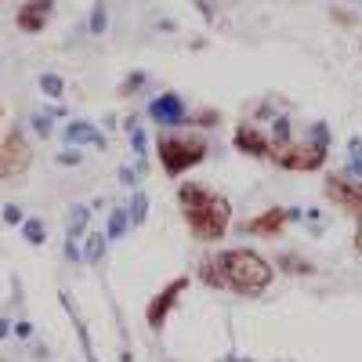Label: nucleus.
I'll return each instance as SVG.
<instances>
[{
  "mask_svg": "<svg viewBox=\"0 0 362 362\" xmlns=\"http://www.w3.org/2000/svg\"><path fill=\"white\" fill-rule=\"evenodd\" d=\"M177 206H181V218H185L192 239H199V243H221L232 228L228 196L206 189L203 181H181L177 185Z\"/></svg>",
  "mask_w": 362,
  "mask_h": 362,
  "instance_id": "f257e3e1",
  "label": "nucleus"
},
{
  "mask_svg": "<svg viewBox=\"0 0 362 362\" xmlns=\"http://www.w3.org/2000/svg\"><path fill=\"white\" fill-rule=\"evenodd\" d=\"M218 268H221V279H225V290L235 293V297H261L272 283H276V268L272 261L250 247H228V250H218Z\"/></svg>",
  "mask_w": 362,
  "mask_h": 362,
  "instance_id": "f03ea898",
  "label": "nucleus"
},
{
  "mask_svg": "<svg viewBox=\"0 0 362 362\" xmlns=\"http://www.w3.org/2000/svg\"><path fill=\"white\" fill-rule=\"evenodd\" d=\"M206 156H210V141L203 134L160 131V138H156V160H160V167H163L167 177H185Z\"/></svg>",
  "mask_w": 362,
  "mask_h": 362,
  "instance_id": "7ed1b4c3",
  "label": "nucleus"
},
{
  "mask_svg": "<svg viewBox=\"0 0 362 362\" xmlns=\"http://www.w3.org/2000/svg\"><path fill=\"white\" fill-rule=\"evenodd\" d=\"M329 160V148L315 145V141H290L286 148H276L272 153V163L283 167V170H293V174H312V170H322Z\"/></svg>",
  "mask_w": 362,
  "mask_h": 362,
  "instance_id": "20e7f679",
  "label": "nucleus"
},
{
  "mask_svg": "<svg viewBox=\"0 0 362 362\" xmlns=\"http://www.w3.org/2000/svg\"><path fill=\"white\" fill-rule=\"evenodd\" d=\"M189 283H192V276H174L167 286H160L153 297L145 300V326L153 329V334H160V329L167 326L170 312L177 308V300L189 293Z\"/></svg>",
  "mask_w": 362,
  "mask_h": 362,
  "instance_id": "39448f33",
  "label": "nucleus"
},
{
  "mask_svg": "<svg viewBox=\"0 0 362 362\" xmlns=\"http://www.w3.org/2000/svg\"><path fill=\"white\" fill-rule=\"evenodd\" d=\"M33 167V145L22 127H11L0 138V181H15Z\"/></svg>",
  "mask_w": 362,
  "mask_h": 362,
  "instance_id": "423d86ee",
  "label": "nucleus"
},
{
  "mask_svg": "<svg viewBox=\"0 0 362 362\" xmlns=\"http://www.w3.org/2000/svg\"><path fill=\"white\" fill-rule=\"evenodd\" d=\"M293 221H305V210L300 206H268L257 218L239 221V232L257 235V239H279L286 232V225H293Z\"/></svg>",
  "mask_w": 362,
  "mask_h": 362,
  "instance_id": "0eeeda50",
  "label": "nucleus"
},
{
  "mask_svg": "<svg viewBox=\"0 0 362 362\" xmlns=\"http://www.w3.org/2000/svg\"><path fill=\"white\" fill-rule=\"evenodd\" d=\"M322 192H326L329 203H337L344 214L362 221V181L344 177V174H326L322 177Z\"/></svg>",
  "mask_w": 362,
  "mask_h": 362,
  "instance_id": "6e6552de",
  "label": "nucleus"
},
{
  "mask_svg": "<svg viewBox=\"0 0 362 362\" xmlns=\"http://www.w3.org/2000/svg\"><path fill=\"white\" fill-rule=\"evenodd\" d=\"M189 105L181 95H174V90H163V95H156L153 102H148V119L153 124H160L163 131H177V127H189Z\"/></svg>",
  "mask_w": 362,
  "mask_h": 362,
  "instance_id": "1a4fd4ad",
  "label": "nucleus"
},
{
  "mask_svg": "<svg viewBox=\"0 0 362 362\" xmlns=\"http://www.w3.org/2000/svg\"><path fill=\"white\" fill-rule=\"evenodd\" d=\"M232 145H235V153H243V156H250V160H272V141H268V134H264L257 124H250V119L235 124Z\"/></svg>",
  "mask_w": 362,
  "mask_h": 362,
  "instance_id": "9d476101",
  "label": "nucleus"
},
{
  "mask_svg": "<svg viewBox=\"0 0 362 362\" xmlns=\"http://www.w3.org/2000/svg\"><path fill=\"white\" fill-rule=\"evenodd\" d=\"M51 11H54V0H25V4L15 11V25L22 29V33L37 37V33H44V29H47Z\"/></svg>",
  "mask_w": 362,
  "mask_h": 362,
  "instance_id": "9b49d317",
  "label": "nucleus"
},
{
  "mask_svg": "<svg viewBox=\"0 0 362 362\" xmlns=\"http://www.w3.org/2000/svg\"><path fill=\"white\" fill-rule=\"evenodd\" d=\"M62 141L69 148H80V145H90V148H98V153H105L109 148V138L90 124V119H69V124L62 127Z\"/></svg>",
  "mask_w": 362,
  "mask_h": 362,
  "instance_id": "f8f14e48",
  "label": "nucleus"
},
{
  "mask_svg": "<svg viewBox=\"0 0 362 362\" xmlns=\"http://www.w3.org/2000/svg\"><path fill=\"white\" fill-rule=\"evenodd\" d=\"M58 300H62V308H66V315L73 319V329H76V341H80L83 362H102V358H98V351H95V341H90V329H87L83 315L76 312V305H73V297H69V290H62V293H58Z\"/></svg>",
  "mask_w": 362,
  "mask_h": 362,
  "instance_id": "ddd939ff",
  "label": "nucleus"
},
{
  "mask_svg": "<svg viewBox=\"0 0 362 362\" xmlns=\"http://www.w3.org/2000/svg\"><path fill=\"white\" fill-rule=\"evenodd\" d=\"M272 268L283 272V276H315V272H319L305 254H297V250H279L276 261H272Z\"/></svg>",
  "mask_w": 362,
  "mask_h": 362,
  "instance_id": "4468645a",
  "label": "nucleus"
},
{
  "mask_svg": "<svg viewBox=\"0 0 362 362\" xmlns=\"http://www.w3.org/2000/svg\"><path fill=\"white\" fill-rule=\"evenodd\" d=\"M90 210L87 203H73L69 210H66V239H73V243H80V239L87 235V225H90Z\"/></svg>",
  "mask_w": 362,
  "mask_h": 362,
  "instance_id": "2eb2a0df",
  "label": "nucleus"
},
{
  "mask_svg": "<svg viewBox=\"0 0 362 362\" xmlns=\"http://www.w3.org/2000/svg\"><path fill=\"white\" fill-rule=\"evenodd\" d=\"M105 250H109L105 232H87V235H83V247H80L83 264H102V261H105Z\"/></svg>",
  "mask_w": 362,
  "mask_h": 362,
  "instance_id": "dca6fc26",
  "label": "nucleus"
},
{
  "mask_svg": "<svg viewBox=\"0 0 362 362\" xmlns=\"http://www.w3.org/2000/svg\"><path fill=\"white\" fill-rule=\"evenodd\" d=\"M196 279H199L203 286H210V290H225V279H221V268H218V257H214V254L199 257V264H196Z\"/></svg>",
  "mask_w": 362,
  "mask_h": 362,
  "instance_id": "f3484780",
  "label": "nucleus"
},
{
  "mask_svg": "<svg viewBox=\"0 0 362 362\" xmlns=\"http://www.w3.org/2000/svg\"><path fill=\"white\" fill-rule=\"evenodd\" d=\"M124 131H127V141H131V148H134V160H148V134H145V127L138 124V116H127V119H124Z\"/></svg>",
  "mask_w": 362,
  "mask_h": 362,
  "instance_id": "a211bd4d",
  "label": "nucleus"
},
{
  "mask_svg": "<svg viewBox=\"0 0 362 362\" xmlns=\"http://www.w3.org/2000/svg\"><path fill=\"white\" fill-rule=\"evenodd\" d=\"M268 141H272V153H276V148H286V145L293 141V119L279 112L276 119H272V134H268Z\"/></svg>",
  "mask_w": 362,
  "mask_h": 362,
  "instance_id": "6ab92c4d",
  "label": "nucleus"
},
{
  "mask_svg": "<svg viewBox=\"0 0 362 362\" xmlns=\"http://www.w3.org/2000/svg\"><path fill=\"white\" fill-rule=\"evenodd\" d=\"M131 232V218H127V206H112L109 210V221H105V239H124Z\"/></svg>",
  "mask_w": 362,
  "mask_h": 362,
  "instance_id": "aec40b11",
  "label": "nucleus"
},
{
  "mask_svg": "<svg viewBox=\"0 0 362 362\" xmlns=\"http://www.w3.org/2000/svg\"><path fill=\"white\" fill-rule=\"evenodd\" d=\"M127 218H131V228H141L148 221V196L141 189H134V196L127 203Z\"/></svg>",
  "mask_w": 362,
  "mask_h": 362,
  "instance_id": "412c9836",
  "label": "nucleus"
},
{
  "mask_svg": "<svg viewBox=\"0 0 362 362\" xmlns=\"http://www.w3.org/2000/svg\"><path fill=\"white\" fill-rule=\"evenodd\" d=\"M18 228H22V239H25L29 247H44L47 243V225L40 218H25Z\"/></svg>",
  "mask_w": 362,
  "mask_h": 362,
  "instance_id": "4be33fe9",
  "label": "nucleus"
},
{
  "mask_svg": "<svg viewBox=\"0 0 362 362\" xmlns=\"http://www.w3.org/2000/svg\"><path fill=\"white\" fill-rule=\"evenodd\" d=\"M37 87L44 90L47 98H54V102L66 98V80L58 76V73H40V76H37Z\"/></svg>",
  "mask_w": 362,
  "mask_h": 362,
  "instance_id": "5701e85b",
  "label": "nucleus"
},
{
  "mask_svg": "<svg viewBox=\"0 0 362 362\" xmlns=\"http://www.w3.org/2000/svg\"><path fill=\"white\" fill-rule=\"evenodd\" d=\"M148 83V73H141V69H134V73H127L124 80H119V87H116V95L119 98H134L138 90Z\"/></svg>",
  "mask_w": 362,
  "mask_h": 362,
  "instance_id": "b1692460",
  "label": "nucleus"
},
{
  "mask_svg": "<svg viewBox=\"0 0 362 362\" xmlns=\"http://www.w3.org/2000/svg\"><path fill=\"white\" fill-rule=\"evenodd\" d=\"M87 29L95 37H105V29H109V11H105V0H95V8H90V22Z\"/></svg>",
  "mask_w": 362,
  "mask_h": 362,
  "instance_id": "393cba45",
  "label": "nucleus"
},
{
  "mask_svg": "<svg viewBox=\"0 0 362 362\" xmlns=\"http://www.w3.org/2000/svg\"><path fill=\"white\" fill-rule=\"evenodd\" d=\"M29 127H33L37 138H51L54 134V119L47 112H33V116H29Z\"/></svg>",
  "mask_w": 362,
  "mask_h": 362,
  "instance_id": "a878e982",
  "label": "nucleus"
},
{
  "mask_svg": "<svg viewBox=\"0 0 362 362\" xmlns=\"http://www.w3.org/2000/svg\"><path fill=\"white\" fill-rule=\"evenodd\" d=\"M189 124H196V127L210 131V127H218V124H221V112H218V109H199V112H192V116H189Z\"/></svg>",
  "mask_w": 362,
  "mask_h": 362,
  "instance_id": "bb28decb",
  "label": "nucleus"
},
{
  "mask_svg": "<svg viewBox=\"0 0 362 362\" xmlns=\"http://www.w3.org/2000/svg\"><path fill=\"white\" fill-rule=\"evenodd\" d=\"M308 141H315V145L329 148V124H326V119H315V124L308 127Z\"/></svg>",
  "mask_w": 362,
  "mask_h": 362,
  "instance_id": "cd10ccee",
  "label": "nucleus"
},
{
  "mask_svg": "<svg viewBox=\"0 0 362 362\" xmlns=\"http://www.w3.org/2000/svg\"><path fill=\"white\" fill-rule=\"evenodd\" d=\"M54 163H58V167H80V163H83V153H80V148H69V145H66L62 153L54 156Z\"/></svg>",
  "mask_w": 362,
  "mask_h": 362,
  "instance_id": "c85d7f7f",
  "label": "nucleus"
},
{
  "mask_svg": "<svg viewBox=\"0 0 362 362\" xmlns=\"http://www.w3.org/2000/svg\"><path fill=\"white\" fill-rule=\"evenodd\" d=\"M11 337L29 341V337H33V322H29V319H15V322H11Z\"/></svg>",
  "mask_w": 362,
  "mask_h": 362,
  "instance_id": "c756f323",
  "label": "nucleus"
},
{
  "mask_svg": "<svg viewBox=\"0 0 362 362\" xmlns=\"http://www.w3.org/2000/svg\"><path fill=\"white\" fill-rule=\"evenodd\" d=\"M0 218H4V225H22V221H25V214H22V206H18V203H8Z\"/></svg>",
  "mask_w": 362,
  "mask_h": 362,
  "instance_id": "7c9ffc66",
  "label": "nucleus"
},
{
  "mask_svg": "<svg viewBox=\"0 0 362 362\" xmlns=\"http://www.w3.org/2000/svg\"><path fill=\"white\" fill-rule=\"evenodd\" d=\"M62 254H66V261H69V264H83V257H80V243H73V239H66Z\"/></svg>",
  "mask_w": 362,
  "mask_h": 362,
  "instance_id": "2f4dec72",
  "label": "nucleus"
},
{
  "mask_svg": "<svg viewBox=\"0 0 362 362\" xmlns=\"http://www.w3.org/2000/svg\"><path fill=\"white\" fill-rule=\"evenodd\" d=\"M116 177H119V185H124V189H134V181H138V174H134L131 167H119Z\"/></svg>",
  "mask_w": 362,
  "mask_h": 362,
  "instance_id": "473e14b6",
  "label": "nucleus"
},
{
  "mask_svg": "<svg viewBox=\"0 0 362 362\" xmlns=\"http://www.w3.org/2000/svg\"><path fill=\"white\" fill-rule=\"evenodd\" d=\"M329 15H334V22H341V25H355V22H358V18H355L351 11H341V8H334Z\"/></svg>",
  "mask_w": 362,
  "mask_h": 362,
  "instance_id": "72a5a7b5",
  "label": "nucleus"
},
{
  "mask_svg": "<svg viewBox=\"0 0 362 362\" xmlns=\"http://www.w3.org/2000/svg\"><path fill=\"white\" fill-rule=\"evenodd\" d=\"M196 8H199V15H203L206 22H214V8H210V0H196Z\"/></svg>",
  "mask_w": 362,
  "mask_h": 362,
  "instance_id": "f704fd0d",
  "label": "nucleus"
},
{
  "mask_svg": "<svg viewBox=\"0 0 362 362\" xmlns=\"http://www.w3.org/2000/svg\"><path fill=\"white\" fill-rule=\"evenodd\" d=\"M351 247H355V254L362 257V221H355V235H351Z\"/></svg>",
  "mask_w": 362,
  "mask_h": 362,
  "instance_id": "c9c22d12",
  "label": "nucleus"
},
{
  "mask_svg": "<svg viewBox=\"0 0 362 362\" xmlns=\"http://www.w3.org/2000/svg\"><path fill=\"white\" fill-rule=\"evenodd\" d=\"M11 322H15V319L0 315V341H8V337H11Z\"/></svg>",
  "mask_w": 362,
  "mask_h": 362,
  "instance_id": "e433bc0d",
  "label": "nucleus"
},
{
  "mask_svg": "<svg viewBox=\"0 0 362 362\" xmlns=\"http://www.w3.org/2000/svg\"><path fill=\"white\" fill-rule=\"evenodd\" d=\"M348 153H351V160L355 156H362V138L355 134V138H348Z\"/></svg>",
  "mask_w": 362,
  "mask_h": 362,
  "instance_id": "4c0bfd02",
  "label": "nucleus"
},
{
  "mask_svg": "<svg viewBox=\"0 0 362 362\" xmlns=\"http://www.w3.org/2000/svg\"><path fill=\"white\" fill-rule=\"evenodd\" d=\"M218 362H254V358H247V355H235V351H225Z\"/></svg>",
  "mask_w": 362,
  "mask_h": 362,
  "instance_id": "58836bf2",
  "label": "nucleus"
},
{
  "mask_svg": "<svg viewBox=\"0 0 362 362\" xmlns=\"http://www.w3.org/2000/svg\"><path fill=\"white\" fill-rule=\"evenodd\" d=\"M0 116H4V109H0Z\"/></svg>",
  "mask_w": 362,
  "mask_h": 362,
  "instance_id": "ea45409f",
  "label": "nucleus"
},
{
  "mask_svg": "<svg viewBox=\"0 0 362 362\" xmlns=\"http://www.w3.org/2000/svg\"><path fill=\"white\" fill-rule=\"evenodd\" d=\"M0 4H4V0H0Z\"/></svg>",
  "mask_w": 362,
  "mask_h": 362,
  "instance_id": "a19ab883",
  "label": "nucleus"
}]
</instances>
